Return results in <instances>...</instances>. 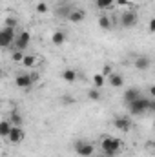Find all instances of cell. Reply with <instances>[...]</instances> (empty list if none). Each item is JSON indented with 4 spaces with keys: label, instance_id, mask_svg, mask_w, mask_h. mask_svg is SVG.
Instances as JSON below:
<instances>
[{
    "label": "cell",
    "instance_id": "29",
    "mask_svg": "<svg viewBox=\"0 0 155 157\" xmlns=\"http://www.w3.org/2000/svg\"><path fill=\"white\" fill-rule=\"evenodd\" d=\"M155 29V20H150V31H153Z\"/></svg>",
    "mask_w": 155,
    "mask_h": 157
},
{
    "label": "cell",
    "instance_id": "26",
    "mask_svg": "<svg viewBox=\"0 0 155 157\" xmlns=\"http://www.w3.org/2000/svg\"><path fill=\"white\" fill-rule=\"evenodd\" d=\"M37 13H47V4H46V2H39V6H37Z\"/></svg>",
    "mask_w": 155,
    "mask_h": 157
},
{
    "label": "cell",
    "instance_id": "19",
    "mask_svg": "<svg viewBox=\"0 0 155 157\" xmlns=\"http://www.w3.org/2000/svg\"><path fill=\"white\" fill-rule=\"evenodd\" d=\"M9 130H11V122H9L7 119L0 121V137H7Z\"/></svg>",
    "mask_w": 155,
    "mask_h": 157
},
{
    "label": "cell",
    "instance_id": "14",
    "mask_svg": "<svg viewBox=\"0 0 155 157\" xmlns=\"http://www.w3.org/2000/svg\"><path fill=\"white\" fill-rule=\"evenodd\" d=\"M95 4L102 11H108V9H113L115 7V0H95Z\"/></svg>",
    "mask_w": 155,
    "mask_h": 157
},
{
    "label": "cell",
    "instance_id": "24",
    "mask_svg": "<svg viewBox=\"0 0 155 157\" xmlns=\"http://www.w3.org/2000/svg\"><path fill=\"white\" fill-rule=\"evenodd\" d=\"M88 97H89L91 101H99V99H100V93H99V88H93V90H89V91H88Z\"/></svg>",
    "mask_w": 155,
    "mask_h": 157
},
{
    "label": "cell",
    "instance_id": "27",
    "mask_svg": "<svg viewBox=\"0 0 155 157\" xmlns=\"http://www.w3.org/2000/svg\"><path fill=\"white\" fill-rule=\"evenodd\" d=\"M110 73H113V68H112L110 64H106V66H104V71H102V75H104V77H108Z\"/></svg>",
    "mask_w": 155,
    "mask_h": 157
},
{
    "label": "cell",
    "instance_id": "30",
    "mask_svg": "<svg viewBox=\"0 0 155 157\" xmlns=\"http://www.w3.org/2000/svg\"><path fill=\"white\" fill-rule=\"evenodd\" d=\"M91 157H93V155H91ZM95 157H106V155H95Z\"/></svg>",
    "mask_w": 155,
    "mask_h": 157
},
{
    "label": "cell",
    "instance_id": "23",
    "mask_svg": "<svg viewBox=\"0 0 155 157\" xmlns=\"http://www.w3.org/2000/svg\"><path fill=\"white\" fill-rule=\"evenodd\" d=\"M4 24H6L4 28H13V29H15V28H17V18H15V17H7V18L4 20Z\"/></svg>",
    "mask_w": 155,
    "mask_h": 157
},
{
    "label": "cell",
    "instance_id": "28",
    "mask_svg": "<svg viewBox=\"0 0 155 157\" xmlns=\"http://www.w3.org/2000/svg\"><path fill=\"white\" fill-rule=\"evenodd\" d=\"M115 4H119V6H130L128 0H115Z\"/></svg>",
    "mask_w": 155,
    "mask_h": 157
},
{
    "label": "cell",
    "instance_id": "5",
    "mask_svg": "<svg viewBox=\"0 0 155 157\" xmlns=\"http://www.w3.org/2000/svg\"><path fill=\"white\" fill-rule=\"evenodd\" d=\"M15 40V29L13 28H4L0 29V48H9Z\"/></svg>",
    "mask_w": 155,
    "mask_h": 157
},
{
    "label": "cell",
    "instance_id": "6",
    "mask_svg": "<svg viewBox=\"0 0 155 157\" xmlns=\"http://www.w3.org/2000/svg\"><path fill=\"white\" fill-rule=\"evenodd\" d=\"M24 137H26V132L22 130V126H11V130H9V133H7L9 143L18 144V143L24 141Z\"/></svg>",
    "mask_w": 155,
    "mask_h": 157
},
{
    "label": "cell",
    "instance_id": "8",
    "mask_svg": "<svg viewBox=\"0 0 155 157\" xmlns=\"http://www.w3.org/2000/svg\"><path fill=\"white\" fill-rule=\"evenodd\" d=\"M15 84H17L18 88H24V90H28V88L33 84L31 75H29V73H20V75H17V77H15Z\"/></svg>",
    "mask_w": 155,
    "mask_h": 157
},
{
    "label": "cell",
    "instance_id": "13",
    "mask_svg": "<svg viewBox=\"0 0 155 157\" xmlns=\"http://www.w3.org/2000/svg\"><path fill=\"white\" fill-rule=\"evenodd\" d=\"M150 64H152V60L148 59V57H139V59H135V68L137 70H148L150 68Z\"/></svg>",
    "mask_w": 155,
    "mask_h": 157
},
{
    "label": "cell",
    "instance_id": "31",
    "mask_svg": "<svg viewBox=\"0 0 155 157\" xmlns=\"http://www.w3.org/2000/svg\"><path fill=\"white\" fill-rule=\"evenodd\" d=\"M0 77H2V70H0Z\"/></svg>",
    "mask_w": 155,
    "mask_h": 157
},
{
    "label": "cell",
    "instance_id": "17",
    "mask_svg": "<svg viewBox=\"0 0 155 157\" xmlns=\"http://www.w3.org/2000/svg\"><path fill=\"white\" fill-rule=\"evenodd\" d=\"M62 78H64L66 82H75V78H77V71L71 70V68H68V70L62 71Z\"/></svg>",
    "mask_w": 155,
    "mask_h": 157
},
{
    "label": "cell",
    "instance_id": "22",
    "mask_svg": "<svg viewBox=\"0 0 155 157\" xmlns=\"http://www.w3.org/2000/svg\"><path fill=\"white\" fill-rule=\"evenodd\" d=\"M104 82H106V77H104L102 73H97V75H93V84H95V88H100Z\"/></svg>",
    "mask_w": 155,
    "mask_h": 157
},
{
    "label": "cell",
    "instance_id": "4",
    "mask_svg": "<svg viewBox=\"0 0 155 157\" xmlns=\"http://www.w3.org/2000/svg\"><path fill=\"white\" fill-rule=\"evenodd\" d=\"M13 42H15V49L13 51H24V49H28V46L31 42V33L29 31H22Z\"/></svg>",
    "mask_w": 155,
    "mask_h": 157
},
{
    "label": "cell",
    "instance_id": "18",
    "mask_svg": "<svg viewBox=\"0 0 155 157\" xmlns=\"http://www.w3.org/2000/svg\"><path fill=\"white\" fill-rule=\"evenodd\" d=\"M20 64L26 66V68H33V66L37 64V57H35V55H24V59H22Z\"/></svg>",
    "mask_w": 155,
    "mask_h": 157
},
{
    "label": "cell",
    "instance_id": "25",
    "mask_svg": "<svg viewBox=\"0 0 155 157\" xmlns=\"http://www.w3.org/2000/svg\"><path fill=\"white\" fill-rule=\"evenodd\" d=\"M11 59H13L15 62H22V59H24V51H13Z\"/></svg>",
    "mask_w": 155,
    "mask_h": 157
},
{
    "label": "cell",
    "instance_id": "20",
    "mask_svg": "<svg viewBox=\"0 0 155 157\" xmlns=\"http://www.w3.org/2000/svg\"><path fill=\"white\" fill-rule=\"evenodd\" d=\"M99 26H100V29H112V18L106 17V15H102L99 18Z\"/></svg>",
    "mask_w": 155,
    "mask_h": 157
},
{
    "label": "cell",
    "instance_id": "3",
    "mask_svg": "<svg viewBox=\"0 0 155 157\" xmlns=\"http://www.w3.org/2000/svg\"><path fill=\"white\" fill-rule=\"evenodd\" d=\"M75 152H77L80 157H91L93 152H95V146L88 141H77L75 143Z\"/></svg>",
    "mask_w": 155,
    "mask_h": 157
},
{
    "label": "cell",
    "instance_id": "2",
    "mask_svg": "<svg viewBox=\"0 0 155 157\" xmlns=\"http://www.w3.org/2000/svg\"><path fill=\"white\" fill-rule=\"evenodd\" d=\"M150 101H152V99L141 95L139 99L128 102V110H130V113H131V115H142V113H146V112L150 110Z\"/></svg>",
    "mask_w": 155,
    "mask_h": 157
},
{
    "label": "cell",
    "instance_id": "9",
    "mask_svg": "<svg viewBox=\"0 0 155 157\" xmlns=\"http://www.w3.org/2000/svg\"><path fill=\"white\" fill-rule=\"evenodd\" d=\"M66 18H68L70 22H73V24H78V22H82V20L86 18V13H84L82 9H75V7H73Z\"/></svg>",
    "mask_w": 155,
    "mask_h": 157
},
{
    "label": "cell",
    "instance_id": "7",
    "mask_svg": "<svg viewBox=\"0 0 155 157\" xmlns=\"http://www.w3.org/2000/svg\"><path fill=\"white\" fill-rule=\"evenodd\" d=\"M137 22H139V15H137L135 11H124V13L120 15V24H122L124 28H133Z\"/></svg>",
    "mask_w": 155,
    "mask_h": 157
},
{
    "label": "cell",
    "instance_id": "16",
    "mask_svg": "<svg viewBox=\"0 0 155 157\" xmlns=\"http://www.w3.org/2000/svg\"><path fill=\"white\" fill-rule=\"evenodd\" d=\"M9 122H11V126H22V122H24V117L18 113V112H11V115L7 119Z\"/></svg>",
    "mask_w": 155,
    "mask_h": 157
},
{
    "label": "cell",
    "instance_id": "11",
    "mask_svg": "<svg viewBox=\"0 0 155 157\" xmlns=\"http://www.w3.org/2000/svg\"><path fill=\"white\" fill-rule=\"evenodd\" d=\"M139 97H141V90H137V88H128L124 91V102L126 104L131 102V101H135V99H139Z\"/></svg>",
    "mask_w": 155,
    "mask_h": 157
},
{
    "label": "cell",
    "instance_id": "1",
    "mask_svg": "<svg viewBox=\"0 0 155 157\" xmlns=\"http://www.w3.org/2000/svg\"><path fill=\"white\" fill-rule=\"evenodd\" d=\"M100 148L104 152L106 157H113L120 152V141L115 137H110V135H104L102 137V143H100Z\"/></svg>",
    "mask_w": 155,
    "mask_h": 157
},
{
    "label": "cell",
    "instance_id": "12",
    "mask_svg": "<svg viewBox=\"0 0 155 157\" xmlns=\"http://www.w3.org/2000/svg\"><path fill=\"white\" fill-rule=\"evenodd\" d=\"M106 78L110 80V84H112L113 88H120V86L124 84V77H122L120 73H110Z\"/></svg>",
    "mask_w": 155,
    "mask_h": 157
},
{
    "label": "cell",
    "instance_id": "10",
    "mask_svg": "<svg viewBox=\"0 0 155 157\" xmlns=\"http://www.w3.org/2000/svg\"><path fill=\"white\" fill-rule=\"evenodd\" d=\"M113 124H115L117 130H120V132H128L130 128H131V121L128 117H117L113 121Z\"/></svg>",
    "mask_w": 155,
    "mask_h": 157
},
{
    "label": "cell",
    "instance_id": "21",
    "mask_svg": "<svg viewBox=\"0 0 155 157\" xmlns=\"http://www.w3.org/2000/svg\"><path fill=\"white\" fill-rule=\"evenodd\" d=\"M71 9H73V6H70V4H64V6H60V7L57 9V13H59L60 17H64V18H66V17L70 15V11H71Z\"/></svg>",
    "mask_w": 155,
    "mask_h": 157
},
{
    "label": "cell",
    "instance_id": "15",
    "mask_svg": "<svg viewBox=\"0 0 155 157\" xmlns=\"http://www.w3.org/2000/svg\"><path fill=\"white\" fill-rule=\"evenodd\" d=\"M66 39H68V37H66L64 31H55L53 37H51V42H53L55 46H62V44L66 42Z\"/></svg>",
    "mask_w": 155,
    "mask_h": 157
}]
</instances>
